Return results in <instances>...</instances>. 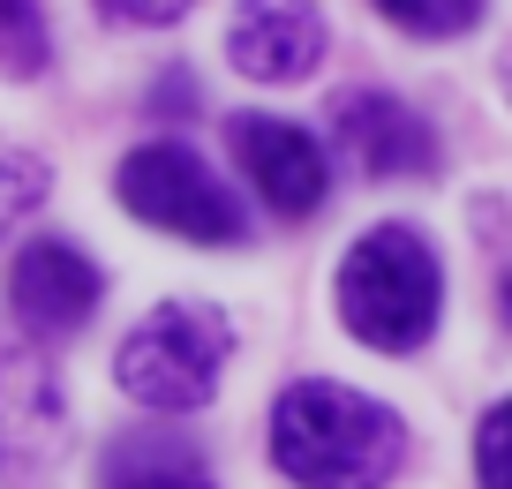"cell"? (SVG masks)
<instances>
[{
	"label": "cell",
	"instance_id": "1",
	"mask_svg": "<svg viewBox=\"0 0 512 489\" xmlns=\"http://www.w3.org/2000/svg\"><path fill=\"white\" fill-rule=\"evenodd\" d=\"M407 459V422L384 399L302 377L272 399V467L294 489H384Z\"/></svg>",
	"mask_w": 512,
	"mask_h": 489
},
{
	"label": "cell",
	"instance_id": "2",
	"mask_svg": "<svg viewBox=\"0 0 512 489\" xmlns=\"http://www.w3.org/2000/svg\"><path fill=\"white\" fill-rule=\"evenodd\" d=\"M437 309H445V264L415 226L384 219L339 256V324L377 354L430 347Z\"/></svg>",
	"mask_w": 512,
	"mask_h": 489
},
{
	"label": "cell",
	"instance_id": "3",
	"mask_svg": "<svg viewBox=\"0 0 512 489\" xmlns=\"http://www.w3.org/2000/svg\"><path fill=\"white\" fill-rule=\"evenodd\" d=\"M234 354V324L211 301H159V309L121 339L113 384L151 414H196L219 392V369Z\"/></svg>",
	"mask_w": 512,
	"mask_h": 489
},
{
	"label": "cell",
	"instance_id": "4",
	"mask_svg": "<svg viewBox=\"0 0 512 489\" xmlns=\"http://www.w3.org/2000/svg\"><path fill=\"white\" fill-rule=\"evenodd\" d=\"M113 196H121L128 219L159 226L174 241H196V249H241L249 241V219H241L234 189L211 174L189 143H144L113 166Z\"/></svg>",
	"mask_w": 512,
	"mask_h": 489
},
{
	"label": "cell",
	"instance_id": "5",
	"mask_svg": "<svg viewBox=\"0 0 512 489\" xmlns=\"http://www.w3.org/2000/svg\"><path fill=\"white\" fill-rule=\"evenodd\" d=\"M226 143H234V166L249 174V189L279 211V219H317L324 196H332V166H324V143L294 121H272V113H241L226 121Z\"/></svg>",
	"mask_w": 512,
	"mask_h": 489
},
{
	"label": "cell",
	"instance_id": "6",
	"mask_svg": "<svg viewBox=\"0 0 512 489\" xmlns=\"http://www.w3.org/2000/svg\"><path fill=\"white\" fill-rule=\"evenodd\" d=\"M332 143L369 181L437 174V128L392 91H339L332 98Z\"/></svg>",
	"mask_w": 512,
	"mask_h": 489
},
{
	"label": "cell",
	"instance_id": "7",
	"mask_svg": "<svg viewBox=\"0 0 512 489\" xmlns=\"http://www.w3.org/2000/svg\"><path fill=\"white\" fill-rule=\"evenodd\" d=\"M98 294H106V279H98V264L76 249V241H23L16 264H8V309H16L23 332L38 339H68L91 324Z\"/></svg>",
	"mask_w": 512,
	"mask_h": 489
},
{
	"label": "cell",
	"instance_id": "8",
	"mask_svg": "<svg viewBox=\"0 0 512 489\" xmlns=\"http://www.w3.org/2000/svg\"><path fill=\"white\" fill-rule=\"evenodd\" d=\"M324 8L317 0H234L226 23V61L249 83H302L324 61Z\"/></svg>",
	"mask_w": 512,
	"mask_h": 489
},
{
	"label": "cell",
	"instance_id": "9",
	"mask_svg": "<svg viewBox=\"0 0 512 489\" xmlns=\"http://www.w3.org/2000/svg\"><path fill=\"white\" fill-rule=\"evenodd\" d=\"M106 489H211V474L174 437H128L106 459Z\"/></svg>",
	"mask_w": 512,
	"mask_h": 489
},
{
	"label": "cell",
	"instance_id": "10",
	"mask_svg": "<svg viewBox=\"0 0 512 489\" xmlns=\"http://www.w3.org/2000/svg\"><path fill=\"white\" fill-rule=\"evenodd\" d=\"M53 38L38 0H0V76H46Z\"/></svg>",
	"mask_w": 512,
	"mask_h": 489
},
{
	"label": "cell",
	"instance_id": "11",
	"mask_svg": "<svg viewBox=\"0 0 512 489\" xmlns=\"http://www.w3.org/2000/svg\"><path fill=\"white\" fill-rule=\"evenodd\" d=\"M369 8L407 38H467L482 23V0H369Z\"/></svg>",
	"mask_w": 512,
	"mask_h": 489
},
{
	"label": "cell",
	"instance_id": "12",
	"mask_svg": "<svg viewBox=\"0 0 512 489\" xmlns=\"http://www.w3.org/2000/svg\"><path fill=\"white\" fill-rule=\"evenodd\" d=\"M475 482L482 489H512V399H497L475 422Z\"/></svg>",
	"mask_w": 512,
	"mask_h": 489
},
{
	"label": "cell",
	"instance_id": "13",
	"mask_svg": "<svg viewBox=\"0 0 512 489\" xmlns=\"http://www.w3.org/2000/svg\"><path fill=\"white\" fill-rule=\"evenodd\" d=\"M113 23H144V31H159V23H181L196 8V0H98Z\"/></svg>",
	"mask_w": 512,
	"mask_h": 489
},
{
	"label": "cell",
	"instance_id": "14",
	"mask_svg": "<svg viewBox=\"0 0 512 489\" xmlns=\"http://www.w3.org/2000/svg\"><path fill=\"white\" fill-rule=\"evenodd\" d=\"M189 98H196V91H189V76H174V83H159V113H196V106H189Z\"/></svg>",
	"mask_w": 512,
	"mask_h": 489
},
{
	"label": "cell",
	"instance_id": "15",
	"mask_svg": "<svg viewBox=\"0 0 512 489\" xmlns=\"http://www.w3.org/2000/svg\"><path fill=\"white\" fill-rule=\"evenodd\" d=\"M505 324H512V271H505Z\"/></svg>",
	"mask_w": 512,
	"mask_h": 489
},
{
	"label": "cell",
	"instance_id": "16",
	"mask_svg": "<svg viewBox=\"0 0 512 489\" xmlns=\"http://www.w3.org/2000/svg\"><path fill=\"white\" fill-rule=\"evenodd\" d=\"M505 91H512V46H505Z\"/></svg>",
	"mask_w": 512,
	"mask_h": 489
}]
</instances>
